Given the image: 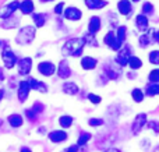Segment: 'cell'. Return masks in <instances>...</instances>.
Returning <instances> with one entry per match:
<instances>
[{"label": "cell", "instance_id": "cell-21", "mask_svg": "<svg viewBox=\"0 0 159 152\" xmlns=\"http://www.w3.org/2000/svg\"><path fill=\"white\" fill-rule=\"evenodd\" d=\"M7 122H8V124H10L11 127H14V128H18V127H21V126L24 124V119H22V116L21 114H18V113L10 114V116L7 117Z\"/></svg>", "mask_w": 159, "mask_h": 152}, {"label": "cell", "instance_id": "cell-44", "mask_svg": "<svg viewBox=\"0 0 159 152\" xmlns=\"http://www.w3.org/2000/svg\"><path fill=\"white\" fill-rule=\"evenodd\" d=\"M154 41L159 43V31H154Z\"/></svg>", "mask_w": 159, "mask_h": 152}, {"label": "cell", "instance_id": "cell-6", "mask_svg": "<svg viewBox=\"0 0 159 152\" xmlns=\"http://www.w3.org/2000/svg\"><path fill=\"white\" fill-rule=\"evenodd\" d=\"M63 13H64V18L67 21H80L82 18V11L75 6L66 7V10H63Z\"/></svg>", "mask_w": 159, "mask_h": 152}, {"label": "cell", "instance_id": "cell-43", "mask_svg": "<svg viewBox=\"0 0 159 152\" xmlns=\"http://www.w3.org/2000/svg\"><path fill=\"white\" fill-rule=\"evenodd\" d=\"M4 78H6L4 70H3V67H0V83H3V81H4Z\"/></svg>", "mask_w": 159, "mask_h": 152}, {"label": "cell", "instance_id": "cell-39", "mask_svg": "<svg viewBox=\"0 0 159 152\" xmlns=\"http://www.w3.org/2000/svg\"><path fill=\"white\" fill-rule=\"evenodd\" d=\"M88 99H89V102L93 103V105H98V103L102 102V98L99 96V95H95V94H89L88 95Z\"/></svg>", "mask_w": 159, "mask_h": 152}, {"label": "cell", "instance_id": "cell-35", "mask_svg": "<svg viewBox=\"0 0 159 152\" xmlns=\"http://www.w3.org/2000/svg\"><path fill=\"white\" fill-rule=\"evenodd\" d=\"M25 117H27L30 122H35V120L38 119V113L34 112L32 109H25Z\"/></svg>", "mask_w": 159, "mask_h": 152}, {"label": "cell", "instance_id": "cell-47", "mask_svg": "<svg viewBox=\"0 0 159 152\" xmlns=\"http://www.w3.org/2000/svg\"><path fill=\"white\" fill-rule=\"evenodd\" d=\"M3 96H4V89H3V88H0V102H2Z\"/></svg>", "mask_w": 159, "mask_h": 152}, {"label": "cell", "instance_id": "cell-1", "mask_svg": "<svg viewBox=\"0 0 159 152\" xmlns=\"http://www.w3.org/2000/svg\"><path fill=\"white\" fill-rule=\"evenodd\" d=\"M84 47H85V41L84 38H71L63 45L61 47V55L69 57H80L84 52Z\"/></svg>", "mask_w": 159, "mask_h": 152}, {"label": "cell", "instance_id": "cell-5", "mask_svg": "<svg viewBox=\"0 0 159 152\" xmlns=\"http://www.w3.org/2000/svg\"><path fill=\"white\" fill-rule=\"evenodd\" d=\"M18 6H20L18 0H13V2L7 3L6 6H3V7L0 8V18L7 20V18H10V17H13L14 13L18 10Z\"/></svg>", "mask_w": 159, "mask_h": 152}, {"label": "cell", "instance_id": "cell-41", "mask_svg": "<svg viewBox=\"0 0 159 152\" xmlns=\"http://www.w3.org/2000/svg\"><path fill=\"white\" fill-rule=\"evenodd\" d=\"M63 8H64V3H59V4H56V7H55V13L61 14L63 13Z\"/></svg>", "mask_w": 159, "mask_h": 152}, {"label": "cell", "instance_id": "cell-9", "mask_svg": "<svg viewBox=\"0 0 159 152\" xmlns=\"http://www.w3.org/2000/svg\"><path fill=\"white\" fill-rule=\"evenodd\" d=\"M38 71L41 73L42 75L45 77H52L53 74L56 73V66L52 63V61H41L38 64Z\"/></svg>", "mask_w": 159, "mask_h": 152}, {"label": "cell", "instance_id": "cell-4", "mask_svg": "<svg viewBox=\"0 0 159 152\" xmlns=\"http://www.w3.org/2000/svg\"><path fill=\"white\" fill-rule=\"evenodd\" d=\"M103 43L106 45L107 47H110L112 50H116V52H119V50L123 47V43L117 39L116 32H113V31H109V32L103 36Z\"/></svg>", "mask_w": 159, "mask_h": 152}, {"label": "cell", "instance_id": "cell-18", "mask_svg": "<svg viewBox=\"0 0 159 152\" xmlns=\"http://www.w3.org/2000/svg\"><path fill=\"white\" fill-rule=\"evenodd\" d=\"M96 66H98V60L95 57H92V56H84L81 59V67L84 70H87V71L96 69Z\"/></svg>", "mask_w": 159, "mask_h": 152}, {"label": "cell", "instance_id": "cell-42", "mask_svg": "<svg viewBox=\"0 0 159 152\" xmlns=\"http://www.w3.org/2000/svg\"><path fill=\"white\" fill-rule=\"evenodd\" d=\"M80 150V147L78 145H71V147H69V148H66L64 151H61V152H78Z\"/></svg>", "mask_w": 159, "mask_h": 152}, {"label": "cell", "instance_id": "cell-29", "mask_svg": "<svg viewBox=\"0 0 159 152\" xmlns=\"http://www.w3.org/2000/svg\"><path fill=\"white\" fill-rule=\"evenodd\" d=\"M116 36H117V39L121 42V43L126 41V38H127V27H126V25H120V27H117Z\"/></svg>", "mask_w": 159, "mask_h": 152}, {"label": "cell", "instance_id": "cell-14", "mask_svg": "<svg viewBox=\"0 0 159 152\" xmlns=\"http://www.w3.org/2000/svg\"><path fill=\"white\" fill-rule=\"evenodd\" d=\"M18 10L21 11V14H24V16H30V14H32L34 10H35V3H34L32 0H22V2H20Z\"/></svg>", "mask_w": 159, "mask_h": 152}, {"label": "cell", "instance_id": "cell-50", "mask_svg": "<svg viewBox=\"0 0 159 152\" xmlns=\"http://www.w3.org/2000/svg\"><path fill=\"white\" fill-rule=\"evenodd\" d=\"M131 2H134V3H137V2H140V0H131Z\"/></svg>", "mask_w": 159, "mask_h": 152}, {"label": "cell", "instance_id": "cell-17", "mask_svg": "<svg viewBox=\"0 0 159 152\" xmlns=\"http://www.w3.org/2000/svg\"><path fill=\"white\" fill-rule=\"evenodd\" d=\"M49 140L55 144H60V142H64L67 140V133L63 130H55L49 133Z\"/></svg>", "mask_w": 159, "mask_h": 152}, {"label": "cell", "instance_id": "cell-52", "mask_svg": "<svg viewBox=\"0 0 159 152\" xmlns=\"http://www.w3.org/2000/svg\"><path fill=\"white\" fill-rule=\"evenodd\" d=\"M2 45H3V43H2V41H0V47H2Z\"/></svg>", "mask_w": 159, "mask_h": 152}, {"label": "cell", "instance_id": "cell-26", "mask_svg": "<svg viewBox=\"0 0 159 152\" xmlns=\"http://www.w3.org/2000/svg\"><path fill=\"white\" fill-rule=\"evenodd\" d=\"M145 94L148 96H155L159 95V83H151L145 87Z\"/></svg>", "mask_w": 159, "mask_h": 152}, {"label": "cell", "instance_id": "cell-2", "mask_svg": "<svg viewBox=\"0 0 159 152\" xmlns=\"http://www.w3.org/2000/svg\"><path fill=\"white\" fill-rule=\"evenodd\" d=\"M35 36H36V28L34 25H25L16 35V43L17 45H30L34 42Z\"/></svg>", "mask_w": 159, "mask_h": 152}, {"label": "cell", "instance_id": "cell-24", "mask_svg": "<svg viewBox=\"0 0 159 152\" xmlns=\"http://www.w3.org/2000/svg\"><path fill=\"white\" fill-rule=\"evenodd\" d=\"M32 18H34V22H35L36 28H41L45 25L46 22V14L45 13H32Z\"/></svg>", "mask_w": 159, "mask_h": 152}, {"label": "cell", "instance_id": "cell-19", "mask_svg": "<svg viewBox=\"0 0 159 152\" xmlns=\"http://www.w3.org/2000/svg\"><path fill=\"white\" fill-rule=\"evenodd\" d=\"M105 74H106V77L109 78V80H117L119 75L121 74V71L119 67H115V66H112V64H106V67H105Z\"/></svg>", "mask_w": 159, "mask_h": 152}, {"label": "cell", "instance_id": "cell-20", "mask_svg": "<svg viewBox=\"0 0 159 152\" xmlns=\"http://www.w3.org/2000/svg\"><path fill=\"white\" fill-rule=\"evenodd\" d=\"M84 3L89 10H101L107 6L106 0H84Z\"/></svg>", "mask_w": 159, "mask_h": 152}, {"label": "cell", "instance_id": "cell-23", "mask_svg": "<svg viewBox=\"0 0 159 152\" xmlns=\"http://www.w3.org/2000/svg\"><path fill=\"white\" fill-rule=\"evenodd\" d=\"M63 92L64 94H67V95H77L78 94V91H80V88H78V85L75 83H64L63 84Z\"/></svg>", "mask_w": 159, "mask_h": 152}, {"label": "cell", "instance_id": "cell-3", "mask_svg": "<svg viewBox=\"0 0 159 152\" xmlns=\"http://www.w3.org/2000/svg\"><path fill=\"white\" fill-rule=\"evenodd\" d=\"M2 60H3V63H4L6 69H13L17 64V56H16V53L10 49L8 45H4V49H3V52H2Z\"/></svg>", "mask_w": 159, "mask_h": 152}, {"label": "cell", "instance_id": "cell-45", "mask_svg": "<svg viewBox=\"0 0 159 152\" xmlns=\"http://www.w3.org/2000/svg\"><path fill=\"white\" fill-rule=\"evenodd\" d=\"M20 152H32V151H31L28 147H21V150H20Z\"/></svg>", "mask_w": 159, "mask_h": 152}, {"label": "cell", "instance_id": "cell-7", "mask_svg": "<svg viewBox=\"0 0 159 152\" xmlns=\"http://www.w3.org/2000/svg\"><path fill=\"white\" fill-rule=\"evenodd\" d=\"M130 56H131V49H130V46L121 47V49L119 50V55L116 56L115 61L119 64V67H126L127 63H129Z\"/></svg>", "mask_w": 159, "mask_h": 152}, {"label": "cell", "instance_id": "cell-32", "mask_svg": "<svg viewBox=\"0 0 159 152\" xmlns=\"http://www.w3.org/2000/svg\"><path fill=\"white\" fill-rule=\"evenodd\" d=\"M141 11H143L141 14H144V16H147V14H152V13H154V6H152V3L145 2L143 4V8H141Z\"/></svg>", "mask_w": 159, "mask_h": 152}, {"label": "cell", "instance_id": "cell-38", "mask_svg": "<svg viewBox=\"0 0 159 152\" xmlns=\"http://www.w3.org/2000/svg\"><path fill=\"white\" fill-rule=\"evenodd\" d=\"M147 126H148V128L154 130L155 134H159V122H157V120H152V122H147Z\"/></svg>", "mask_w": 159, "mask_h": 152}, {"label": "cell", "instance_id": "cell-51", "mask_svg": "<svg viewBox=\"0 0 159 152\" xmlns=\"http://www.w3.org/2000/svg\"><path fill=\"white\" fill-rule=\"evenodd\" d=\"M155 152H159V147L157 148V150H155Z\"/></svg>", "mask_w": 159, "mask_h": 152}, {"label": "cell", "instance_id": "cell-27", "mask_svg": "<svg viewBox=\"0 0 159 152\" xmlns=\"http://www.w3.org/2000/svg\"><path fill=\"white\" fill-rule=\"evenodd\" d=\"M73 122H74V119H73L71 116H67V114H64V116H60V117H59V124H60L63 128L71 127V126H73Z\"/></svg>", "mask_w": 159, "mask_h": 152}, {"label": "cell", "instance_id": "cell-28", "mask_svg": "<svg viewBox=\"0 0 159 152\" xmlns=\"http://www.w3.org/2000/svg\"><path fill=\"white\" fill-rule=\"evenodd\" d=\"M92 138V134H89V133H87V131H82L81 134H80V137H78V141H77V145L78 147H84L85 144H87L89 140Z\"/></svg>", "mask_w": 159, "mask_h": 152}, {"label": "cell", "instance_id": "cell-40", "mask_svg": "<svg viewBox=\"0 0 159 152\" xmlns=\"http://www.w3.org/2000/svg\"><path fill=\"white\" fill-rule=\"evenodd\" d=\"M32 110L36 112V113H42V112L45 110V106L42 105L41 102H35L34 103V106H32Z\"/></svg>", "mask_w": 159, "mask_h": 152}, {"label": "cell", "instance_id": "cell-34", "mask_svg": "<svg viewBox=\"0 0 159 152\" xmlns=\"http://www.w3.org/2000/svg\"><path fill=\"white\" fill-rule=\"evenodd\" d=\"M103 119H98V117H91L89 120H88V124L91 126V127H99V126H103Z\"/></svg>", "mask_w": 159, "mask_h": 152}, {"label": "cell", "instance_id": "cell-11", "mask_svg": "<svg viewBox=\"0 0 159 152\" xmlns=\"http://www.w3.org/2000/svg\"><path fill=\"white\" fill-rule=\"evenodd\" d=\"M147 122H148V119H147V114L145 113H140L135 116L134 122H133V126H131V130L134 134L140 133L141 130H143L144 126H147Z\"/></svg>", "mask_w": 159, "mask_h": 152}, {"label": "cell", "instance_id": "cell-33", "mask_svg": "<svg viewBox=\"0 0 159 152\" xmlns=\"http://www.w3.org/2000/svg\"><path fill=\"white\" fill-rule=\"evenodd\" d=\"M148 60L151 64H159V50H152L148 56Z\"/></svg>", "mask_w": 159, "mask_h": 152}, {"label": "cell", "instance_id": "cell-48", "mask_svg": "<svg viewBox=\"0 0 159 152\" xmlns=\"http://www.w3.org/2000/svg\"><path fill=\"white\" fill-rule=\"evenodd\" d=\"M38 131H39V133H41V134H45V131H46V128H45V127H41Z\"/></svg>", "mask_w": 159, "mask_h": 152}, {"label": "cell", "instance_id": "cell-36", "mask_svg": "<svg viewBox=\"0 0 159 152\" xmlns=\"http://www.w3.org/2000/svg\"><path fill=\"white\" fill-rule=\"evenodd\" d=\"M151 45V39H149L148 34H145V35H141L140 36V46L141 47H147Z\"/></svg>", "mask_w": 159, "mask_h": 152}, {"label": "cell", "instance_id": "cell-12", "mask_svg": "<svg viewBox=\"0 0 159 152\" xmlns=\"http://www.w3.org/2000/svg\"><path fill=\"white\" fill-rule=\"evenodd\" d=\"M101 28H102L101 18H99L98 16L91 17L89 21H88V34H91V35H95V34H98L99 31H101Z\"/></svg>", "mask_w": 159, "mask_h": 152}, {"label": "cell", "instance_id": "cell-10", "mask_svg": "<svg viewBox=\"0 0 159 152\" xmlns=\"http://www.w3.org/2000/svg\"><path fill=\"white\" fill-rule=\"evenodd\" d=\"M30 84H28L27 80H22L18 83V92H17V96H18V101L20 102H25L30 96Z\"/></svg>", "mask_w": 159, "mask_h": 152}, {"label": "cell", "instance_id": "cell-15", "mask_svg": "<svg viewBox=\"0 0 159 152\" xmlns=\"http://www.w3.org/2000/svg\"><path fill=\"white\" fill-rule=\"evenodd\" d=\"M27 81H28V84H30V88L34 89V91L41 92V94H46L48 92V85L45 83H42V81L35 80V78H30V80H27Z\"/></svg>", "mask_w": 159, "mask_h": 152}, {"label": "cell", "instance_id": "cell-31", "mask_svg": "<svg viewBox=\"0 0 159 152\" xmlns=\"http://www.w3.org/2000/svg\"><path fill=\"white\" fill-rule=\"evenodd\" d=\"M20 24V20H17V18H7V20H4V21L2 22V27L3 28H6V29H11V28H14V27H17V25Z\"/></svg>", "mask_w": 159, "mask_h": 152}, {"label": "cell", "instance_id": "cell-25", "mask_svg": "<svg viewBox=\"0 0 159 152\" xmlns=\"http://www.w3.org/2000/svg\"><path fill=\"white\" fill-rule=\"evenodd\" d=\"M127 66H129L131 70H138L143 67V60H141L140 57H137V56H130Z\"/></svg>", "mask_w": 159, "mask_h": 152}, {"label": "cell", "instance_id": "cell-13", "mask_svg": "<svg viewBox=\"0 0 159 152\" xmlns=\"http://www.w3.org/2000/svg\"><path fill=\"white\" fill-rule=\"evenodd\" d=\"M56 71H57L59 78H63V80H66V78H69L70 75H71V69H70L69 63H67L66 60H61L60 63H59V67Z\"/></svg>", "mask_w": 159, "mask_h": 152}, {"label": "cell", "instance_id": "cell-37", "mask_svg": "<svg viewBox=\"0 0 159 152\" xmlns=\"http://www.w3.org/2000/svg\"><path fill=\"white\" fill-rule=\"evenodd\" d=\"M148 80L151 81V83H159V69H155L149 73Z\"/></svg>", "mask_w": 159, "mask_h": 152}, {"label": "cell", "instance_id": "cell-8", "mask_svg": "<svg viewBox=\"0 0 159 152\" xmlns=\"http://www.w3.org/2000/svg\"><path fill=\"white\" fill-rule=\"evenodd\" d=\"M17 67H18V74L20 75H28L32 69V59L31 57H22L17 61Z\"/></svg>", "mask_w": 159, "mask_h": 152}, {"label": "cell", "instance_id": "cell-49", "mask_svg": "<svg viewBox=\"0 0 159 152\" xmlns=\"http://www.w3.org/2000/svg\"><path fill=\"white\" fill-rule=\"evenodd\" d=\"M41 2H53V0H41Z\"/></svg>", "mask_w": 159, "mask_h": 152}, {"label": "cell", "instance_id": "cell-30", "mask_svg": "<svg viewBox=\"0 0 159 152\" xmlns=\"http://www.w3.org/2000/svg\"><path fill=\"white\" fill-rule=\"evenodd\" d=\"M131 98H133V101H134V102L141 103L144 101V92L141 91L140 88H134L131 91Z\"/></svg>", "mask_w": 159, "mask_h": 152}, {"label": "cell", "instance_id": "cell-46", "mask_svg": "<svg viewBox=\"0 0 159 152\" xmlns=\"http://www.w3.org/2000/svg\"><path fill=\"white\" fill-rule=\"evenodd\" d=\"M105 152H121V151L117 150V148H109V150H106Z\"/></svg>", "mask_w": 159, "mask_h": 152}, {"label": "cell", "instance_id": "cell-22", "mask_svg": "<svg viewBox=\"0 0 159 152\" xmlns=\"http://www.w3.org/2000/svg\"><path fill=\"white\" fill-rule=\"evenodd\" d=\"M135 25H137V28L140 31H145L149 25L148 17L144 16V14H138V16L135 17Z\"/></svg>", "mask_w": 159, "mask_h": 152}, {"label": "cell", "instance_id": "cell-16", "mask_svg": "<svg viewBox=\"0 0 159 152\" xmlns=\"http://www.w3.org/2000/svg\"><path fill=\"white\" fill-rule=\"evenodd\" d=\"M117 10L121 16H126L129 17L133 11V7H131V2L130 0H119L117 3Z\"/></svg>", "mask_w": 159, "mask_h": 152}]
</instances>
